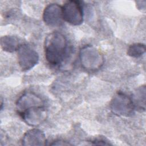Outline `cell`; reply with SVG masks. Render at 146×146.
I'll list each match as a JSON object with an SVG mask.
<instances>
[{"mask_svg": "<svg viewBox=\"0 0 146 146\" xmlns=\"http://www.w3.org/2000/svg\"><path fill=\"white\" fill-rule=\"evenodd\" d=\"M67 42L60 33L54 31L47 35L44 43V54L48 63L53 66L60 64L66 54Z\"/></svg>", "mask_w": 146, "mask_h": 146, "instance_id": "obj_1", "label": "cell"}, {"mask_svg": "<svg viewBox=\"0 0 146 146\" xmlns=\"http://www.w3.org/2000/svg\"><path fill=\"white\" fill-rule=\"evenodd\" d=\"M79 59L83 68L90 71L98 70L102 67L104 62L103 54L92 45L84 46L80 49Z\"/></svg>", "mask_w": 146, "mask_h": 146, "instance_id": "obj_2", "label": "cell"}, {"mask_svg": "<svg viewBox=\"0 0 146 146\" xmlns=\"http://www.w3.org/2000/svg\"><path fill=\"white\" fill-rule=\"evenodd\" d=\"M110 108L115 115L125 117L132 116L135 110L132 98L122 92H118L113 96Z\"/></svg>", "mask_w": 146, "mask_h": 146, "instance_id": "obj_3", "label": "cell"}, {"mask_svg": "<svg viewBox=\"0 0 146 146\" xmlns=\"http://www.w3.org/2000/svg\"><path fill=\"white\" fill-rule=\"evenodd\" d=\"M62 15L64 21L74 25L78 26L83 22V10L80 1H68L62 6Z\"/></svg>", "mask_w": 146, "mask_h": 146, "instance_id": "obj_4", "label": "cell"}, {"mask_svg": "<svg viewBox=\"0 0 146 146\" xmlns=\"http://www.w3.org/2000/svg\"><path fill=\"white\" fill-rule=\"evenodd\" d=\"M17 53L18 64L23 71L31 70L38 63V52L27 44H21Z\"/></svg>", "mask_w": 146, "mask_h": 146, "instance_id": "obj_5", "label": "cell"}, {"mask_svg": "<svg viewBox=\"0 0 146 146\" xmlns=\"http://www.w3.org/2000/svg\"><path fill=\"white\" fill-rule=\"evenodd\" d=\"M19 115L27 124L36 127L46 120L47 113L44 106L35 107L26 110Z\"/></svg>", "mask_w": 146, "mask_h": 146, "instance_id": "obj_6", "label": "cell"}, {"mask_svg": "<svg viewBox=\"0 0 146 146\" xmlns=\"http://www.w3.org/2000/svg\"><path fill=\"white\" fill-rule=\"evenodd\" d=\"M43 19L46 25L50 27H57L63 23L62 7L57 3H50L44 9Z\"/></svg>", "mask_w": 146, "mask_h": 146, "instance_id": "obj_7", "label": "cell"}, {"mask_svg": "<svg viewBox=\"0 0 146 146\" xmlns=\"http://www.w3.org/2000/svg\"><path fill=\"white\" fill-rule=\"evenodd\" d=\"M43 106L44 102L41 98L32 92H25L16 102V108L19 115L30 108Z\"/></svg>", "mask_w": 146, "mask_h": 146, "instance_id": "obj_8", "label": "cell"}, {"mask_svg": "<svg viewBox=\"0 0 146 146\" xmlns=\"http://www.w3.org/2000/svg\"><path fill=\"white\" fill-rule=\"evenodd\" d=\"M21 142L25 146H40L46 145L47 140L42 130L33 128L28 130L24 134Z\"/></svg>", "mask_w": 146, "mask_h": 146, "instance_id": "obj_9", "label": "cell"}, {"mask_svg": "<svg viewBox=\"0 0 146 146\" xmlns=\"http://www.w3.org/2000/svg\"><path fill=\"white\" fill-rule=\"evenodd\" d=\"M145 86L143 85L139 87L133 93L132 100L133 103L135 110L140 111H144L145 109Z\"/></svg>", "mask_w": 146, "mask_h": 146, "instance_id": "obj_10", "label": "cell"}, {"mask_svg": "<svg viewBox=\"0 0 146 146\" xmlns=\"http://www.w3.org/2000/svg\"><path fill=\"white\" fill-rule=\"evenodd\" d=\"M21 44L19 39L15 36L5 35L1 38V48L6 52H13L17 51Z\"/></svg>", "mask_w": 146, "mask_h": 146, "instance_id": "obj_11", "label": "cell"}, {"mask_svg": "<svg viewBox=\"0 0 146 146\" xmlns=\"http://www.w3.org/2000/svg\"><path fill=\"white\" fill-rule=\"evenodd\" d=\"M145 44L140 43H134L129 46L127 49V55L132 58L141 57L145 52Z\"/></svg>", "mask_w": 146, "mask_h": 146, "instance_id": "obj_12", "label": "cell"}, {"mask_svg": "<svg viewBox=\"0 0 146 146\" xmlns=\"http://www.w3.org/2000/svg\"><path fill=\"white\" fill-rule=\"evenodd\" d=\"M51 145H71L68 143H67V141H62V140H56L54 141L51 144Z\"/></svg>", "mask_w": 146, "mask_h": 146, "instance_id": "obj_13", "label": "cell"}, {"mask_svg": "<svg viewBox=\"0 0 146 146\" xmlns=\"http://www.w3.org/2000/svg\"><path fill=\"white\" fill-rule=\"evenodd\" d=\"M92 142L95 145H110V143H108L107 141L103 140H95Z\"/></svg>", "mask_w": 146, "mask_h": 146, "instance_id": "obj_14", "label": "cell"}]
</instances>
